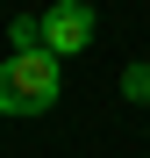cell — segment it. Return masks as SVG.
I'll return each instance as SVG.
<instances>
[{"mask_svg": "<svg viewBox=\"0 0 150 158\" xmlns=\"http://www.w3.org/2000/svg\"><path fill=\"white\" fill-rule=\"evenodd\" d=\"M64 58L57 50H14L7 65H0V115H50L57 108V86H64Z\"/></svg>", "mask_w": 150, "mask_h": 158, "instance_id": "6da1fadb", "label": "cell"}, {"mask_svg": "<svg viewBox=\"0 0 150 158\" xmlns=\"http://www.w3.org/2000/svg\"><path fill=\"white\" fill-rule=\"evenodd\" d=\"M86 43H93V7H86V0H50V7H43V50L79 58Z\"/></svg>", "mask_w": 150, "mask_h": 158, "instance_id": "7a4b0ae2", "label": "cell"}, {"mask_svg": "<svg viewBox=\"0 0 150 158\" xmlns=\"http://www.w3.org/2000/svg\"><path fill=\"white\" fill-rule=\"evenodd\" d=\"M121 101H150V65H121Z\"/></svg>", "mask_w": 150, "mask_h": 158, "instance_id": "277c9868", "label": "cell"}, {"mask_svg": "<svg viewBox=\"0 0 150 158\" xmlns=\"http://www.w3.org/2000/svg\"><path fill=\"white\" fill-rule=\"evenodd\" d=\"M7 43L14 50H43V15H14L7 22Z\"/></svg>", "mask_w": 150, "mask_h": 158, "instance_id": "3957f363", "label": "cell"}]
</instances>
